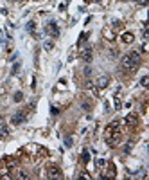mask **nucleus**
I'll return each mask as SVG.
<instances>
[{"label":"nucleus","instance_id":"obj_1","mask_svg":"<svg viewBox=\"0 0 149 180\" xmlns=\"http://www.w3.org/2000/svg\"><path fill=\"white\" fill-rule=\"evenodd\" d=\"M104 139L106 142L111 146V148H115L119 142H120V123L119 121H113L106 126V131H104Z\"/></svg>","mask_w":149,"mask_h":180},{"label":"nucleus","instance_id":"obj_2","mask_svg":"<svg viewBox=\"0 0 149 180\" xmlns=\"http://www.w3.org/2000/svg\"><path fill=\"white\" fill-rule=\"evenodd\" d=\"M138 63H140V52L138 51H131L130 54H126L122 58V61H120V65H122L124 70H133Z\"/></svg>","mask_w":149,"mask_h":180},{"label":"nucleus","instance_id":"obj_3","mask_svg":"<svg viewBox=\"0 0 149 180\" xmlns=\"http://www.w3.org/2000/svg\"><path fill=\"white\" fill-rule=\"evenodd\" d=\"M47 177L49 178H63V173H61V169H59L58 166L49 164L47 166Z\"/></svg>","mask_w":149,"mask_h":180},{"label":"nucleus","instance_id":"obj_4","mask_svg":"<svg viewBox=\"0 0 149 180\" xmlns=\"http://www.w3.org/2000/svg\"><path fill=\"white\" fill-rule=\"evenodd\" d=\"M79 56H81V59H85L86 63H90L92 61V47L90 45H83L81 51H79Z\"/></svg>","mask_w":149,"mask_h":180},{"label":"nucleus","instance_id":"obj_5","mask_svg":"<svg viewBox=\"0 0 149 180\" xmlns=\"http://www.w3.org/2000/svg\"><path fill=\"white\" fill-rule=\"evenodd\" d=\"M45 32H47V34H50L52 38H58V36H59V29H58L56 22H49V24H47Z\"/></svg>","mask_w":149,"mask_h":180},{"label":"nucleus","instance_id":"obj_6","mask_svg":"<svg viewBox=\"0 0 149 180\" xmlns=\"http://www.w3.org/2000/svg\"><path fill=\"white\" fill-rule=\"evenodd\" d=\"M124 123H126V130H135L138 124V119H137V115H128L124 119Z\"/></svg>","mask_w":149,"mask_h":180},{"label":"nucleus","instance_id":"obj_7","mask_svg":"<svg viewBox=\"0 0 149 180\" xmlns=\"http://www.w3.org/2000/svg\"><path fill=\"white\" fill-rule=\"evenodd\" d=\"M25 117H27L25 112H16V114L11 117V123H13V124H20V123L25 121Z\"/></svg>","mask_w":149,"mask_h":180},{"label":"nucleus","instance_id":"obj_8","mask_svg":"<svg viewBox=\"0 0 149 180\" xmlns=\"http://www.w3.org/2000/svg\"><path fill=\"white\" fill-rule=\"evenodd\" d=\"M108 85H110V78H108V76H101V78L97 79V83H95L97 88H106Z\"/></svg>","mask_w":149,"mask_h":180},{"label":"nucleus","instance_id":"obj_9","mask_svg":"<svg viewBox=\"0 0 149 180\" xmlns=\"http://www.w3.org/2000/svg\"><path fill=\"white\" fill-rule=\"evenodd\" d=\"M120 40H122L124 43H133V40L135 36L131 34V32H122V36H120Z\"/></svg>","mask_w":149,"mask_h":180},{"label":"nucleus","instance_id":"obj_10","mask_svg":"<svg viewBox=\"0 0 149 180\" xmlns=\"http://www.w3.org/2000/svg\"><path fill=\"white\" fill-rule=\"evenodd\" d=\"M108 177H115V168L111 162H108Z\"/></svg>","mask_w":149,"mask_h":180},{"label":"nucleus","instance_id":"obj_11","mask_svg":"<svg viewBox=\"0 0 149 180\" xmlns=\"http://www.w3.org/2000/svg\"><path fill=\"white\" fill-rule=\"evenodd\" d=\"M34 29H36V24H34V22H29V24H27V31H29V32H34Z\"/></svg>","mask_w":149,"mask_h":180},{"label":"nucleus","instance_id":"obj_12","mask_svg":"<svg viewBox=\"0 0 149 180\" xmlns=\"http://www.w3.org/2000/svg\"><path fill=\"white\" fill-rule=\"evenodd\" d=\"M22 99H23V94H22V92H16V94H15V103H20Z\"/></svg>","mask_w":149,"mask_h":180},{"label":"nucleus","instance_id":"obj_13","mask_svg":"<svg viewBox=\"0 0 149 180\" xmlns=\"http://www.w3.org/2000/svg\"><path fill=\"white\" fill-rule=\"evenodd\" d=\"M81 160H83V162H88V160H90V153H88V151H83V157H81Z\"/></svg>","mask_w":149,"mask_h":180},{"label":"nucleus","instance_id":"obj_14","mask_svg":"<svg viewBox=\"0 0 149 180\" xmlns=\"http://www.w3.org/2000/svg\"><path fill=\"white\" fill-rule=\"evenodd\" d=\"M113 27H115L113 31H120V29L124 27V25H122V22H113Z\"/></svg>","mask_w":149,"mask_h":180},{"label":"nucleus","instance_id":"obj_15","mask_svg":"<svg viewBox=\"0 0 149 180\" xmlns=\"http://www.w3.org/2000/svg\"><path fill=\"white\" fill-rule=\"evenodd\" d=\"M140 85H142V86H147V85H149V78H147V76H144V78L140 79Z\"/></svg>","mask_w":149,"mask_h":180},{"label":"nucleus","instance_id":"obj_16","mask_svg":"<svg viewBox=\"0 0 149 180\" xmlns=\"http://www.w3.org/2000/svg\"><path fill=\"white\" fill-rule=\"evenodd\" d=\"M16 177H18V178H23V180H25V178H29V175H27L25 171H18V175H16Z\"/></svg>","mask_w":149,"mask_h":180},{"label":"nucleus","instance_id":"obj_17","mask_svg":"<svg viewBox=\"0 0 149 180\" xmlns=\"http://www.w3.org/2000/svg\"><path fill=\"white\" fill-rule=\"evenodd\" d=\"M9 135V131H7V128H2V133H0V139H5Z\"/></svg>","mask_w":149,"mask_h":180},{"label":"nucleus","instance_id":"obj_18","mask_svg":"<svg viewBox=\"0 0 149 180\" xmlns=\"http://www.w3.org/2000/svg\"><path fill=\"white\" fill-rule=\"evenodd\" d=\"M83 72H85V76H90V74H92V67H85Z\"/></svg>","mask_w":149,"mask_h":180},{"label":"nucleus","instance_id":"obj_19","mask_svg":"<svg viewBox=\"0 0 149 180\" xmlns=\"http://www.w3.org/2000/svg\"><path fill=\"white\" fill-rule=\"evenodd\" d=\"M18 70H20V63H15V65H13V74H16Z\"/></svg>","mask_w":149,"mask_h":180},{"label":"nucleus","instance_id":"obj_20","mask_svg":"<svg viewBox=\"0 0 149 180\" xmlns=\"http://www.w3.org/2000/svg\"><path fill=\"white\" fill-rule=\"evenodd\" d=\"M52 47H54V43H52V42H45V49H47V51H50Z\"/></svg>","mask_w":149,"mask_h":180},{"label":"nucleus","instance_id":"obj_21","mask_svg":"<svg viewBox=\"0 0 149 180\" xmlns=\"http://www.w3.org/2000/svg\"><path fill=\"white\" fill-rule=\"evenodd\" d=\"M149 51V47H147V42H144L142 43V52H147Z\"/></svg>","mask_w":149,"mask_h":180},{"label":"nucleus","instance_id":"obj_22","mask_svg":"<svg viewBox=\"0 0 149 180\" xmlns=\"http://www.w3.org/2000/svg\"><path fill=\"white\" fill-rule=\"evenodd\" d=\"M135 2H138L140 5H147V0H135Z\"/></svg>","mask_w":149,"mask_h":180}]
</instances>
